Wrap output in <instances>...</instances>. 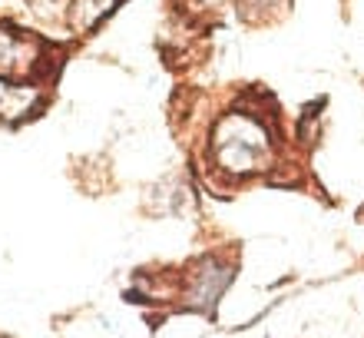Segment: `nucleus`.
<instances>
[{"mask_svg": "<svg viewBox=\"0 0 364 338\" xmlns=\"http://www.w3.org/2000/svg\"><path fill=\"white\" fill-rule=\"evenodd\" d=\"M212 159L215 169L232 179H245V176L265 173L275 156L269 126L262 123L255 113H225L212 130Z\"/></svg>", "mask_w": 364, "mask_h": 338, "instance_id": "nucleus-1", "label": "nucleus"}, {"mask_svg": "<svg viewBox=\"0 0 364 338\" xmlns=\"http://www.w3.org/2000/svg\"><path fill=\"white\" fill-rule=\"evenodd\" d=\"M47 60V47L30 33L0 23V77L4 80H23L37 77Z\"/></svg>", "mask_w": 364, "mask_h": 338, "instance_id": "nucleus-2", "label": "nucleus"}, {"mask_svg": "<svg viewBox=\"0 0 364 338\" xmlns=\"http://www.w3.org/2000/svg\"><path fill=\"white\" fill-rule=\"evenodd\" d=\"M40 103V90L23 83V80H4L0 77V120L4 123H17L30 116Z\"/></svg>", "mask_w": 364, "mask_h": 338, "instance_id": "nucleus-3", "label": "nucleus"}, {"mask_svg": "<svg viewBox=\"0 0 364 338\" xmlns=\"http://www.w3.org/2000/svg\"><path fill=\"white\" fill-rule=\"evenodd\" d=\"M232 282V269L222 265L219 259H202L199 272L192 275V305H215V299L222 295V289Z\"/></svg>", "mask_w": 364, "mask_h": 338, "instance_id": "nucleus-4", "label": "nucleus"}, {"mask_svg": "<svg viewBox=\"0 0 364 338\" xmlns=\"http://www.w3.org/2000/svg\"><path fill=\"white\" fill-rule=\"evenodd\" d=\"M262 7H265V10H278V7H282V0H242V10H245L249 17H259Z\"/></svg>", "mask_w": 364, "mask_h": 338, "instance_id": "nucleus-5", "label": "nucleus"}, {"mask_svg": "<svg viewBox=\"0 0 364 338\" xmlns=\"http://www.w3.org/2000/svg\"><path fill=\"white\" fill-rule=\"evenodd\" d=\"M63 0H33V7L40 10V14H47V7H60ZM70 7H73V0H70Z\"/></svg>", "mask_w": 364, "mask_h": 338, "instance_id": "nucleus-6", "label": "nucleus"}, {"mask_svg": "<svg viewBox=\"0 0 364 338\" xmlns=\"http://www.w3.org/2000/svg\"><path fill=\"white\" fill-rule=\"evenodd\" d=\"M199 4H219V0H199Z\"/></svg>", "mask_w": 364, "mask_h": 338, "instance_id": "nucleus-7", "label": "nucleus"}]
</instances>
